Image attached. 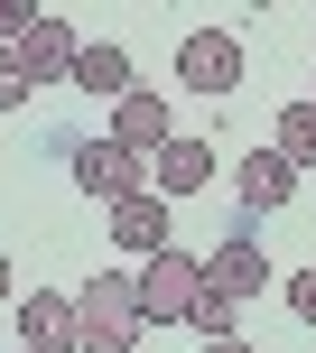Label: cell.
Here are the masks:
<instances>
[{
    "instance_id": "17",
    "label": "cell",
    "mask_w": 316,
    "mask_h": 353,
    "mask_svg": "<svg viewBox=\"0 0 316 353\" xmlns=\"http://www.w3.org/2000/svg\"><path fill=\"white\" fill-rule=\"evenodd\" d=\"M195 353H261L251 335H214V344H195Z\"/></svg>"
},
{
    "instance_id": "4",
    "label": "cell",
    "mask_w": 316,
    "mask_h": 353,
    "mask_svg": "<svg viewBox=\"0 0 316 353\" xmlns=\"http://www.w3.org/2000/svg\"><path fill=\"white\" fill-rule=\"evenodd\" d=\"M75 186H84V195H103V205H121V195H149V159H140V149H121V140L103 130V140H84V149H75Z\"/></svg>"
},
{
    "instance_id": "3",
    "label": "cell",
    "mask_w": 316,
    "mask_h": 353,
    "mask_svg": "<svg viewBox=\"0 0 316 353\" xmlns=\"http://www.w3.org/2000/svg\"><path fill=\"white\" fill-rule=\"evenodd\" d=\"M195 298H205V261H186V251L140 261V316L149 325H195Z\"/></svg>"
},
{
    "instance_id": "14",
    "label": "cell",
    "mask_w": 316,
    "mask_h": 353,
    "mask_svg": "<svg viewBox=\"0 0 316 353\" xmlns=\"http://www.w3.org/2000/svg\"><path fill=\"white\" fill-rule=\"evenodd\" d=\"M28 74H19V47H0V112H28Z\"/></svg>"
},
{
    "instance_id": "11",
    "label": "cell",
    "mask_w": 316,
    "mask_h": 353,
    "mask_svg": "<svg viewBox=\"0 0 316 353\" xmlns=\"http://www.w3.org/2000/svg\"><path fill=\"white\" fill-rule=\"evenodd\" d=\"M112 140H121V149H140V159H158V149L177 140V112L140 84V93H121V103H112Z\"/></svg>"
},
{
    "instance_id": "1",
    "label": "cell",
    "mask_w": 316,
    "mask_h": 353,
    "mask_svg": "<svg viewBox=\"0 0 316 353\" xmlns=\"http://www.w3.org/2000/svg\"><path fill=\"white\" fill-rule=\"evenodd\" d=\"M75 335H84V353H130V344L149 335V316H140V279L93 270V279L75 288Z\"/></svg>"
},
{
    "instance_id": "16",
    "label": "cell",
    "mask_w": 316,
    "mask_h": 353,
    "mask_svg": "<svg viewBox=\"0 0 316 353\" xmlns=\"http://www.w3.org/2000/svg\"><path fill=\"white\" fill-rule=\"evenodd\" d=\"M288 316L316 325V270H288Z\"/></svg>"
},
{
    "instance_id": "6",
    "label": "cell",
    "mask_w": 316,
    "mask_h": 353,
    "mask_svg": "<svg viewBox=\"0 0 316 353\" xmlns=\"http://www.w3.org/2000/svg\"><path fill=\"white\" fill-rule=\"evenodd\" d=\"M233 195H242V214H279L298 205V168L279 149H251V159H233Z\"/></svg>"
},
{
    "instance_id": "5",
    "label": "cell",
    "mask_w": 316,
    "mask_h": 353,
    "mask_svg": "<svg viewBox=\"0 0 316 353\" xmlns=\"http://www.w3.org/2000/svg\"><path fill=\"white\" fill-rule=\"evenodd\" d=\"M75 56H84V37H75L56 10L19 37V74H28V84H75Z\"/></svg>"
},
{
    "instance_id": "15",
    "label": "cell",
    "mask_w": 316,
    "mask_h": 353,
    "mask_svg": "<svg viewBox=\"0 0 316 353\" xmlns=\"http://www.w3.org/2000/svg\"><path fill=\"white\" fill-rule=\"evenodd\" d=\"M37 19H47V10H37V0H0V47H19V37H28Z\"/></svg>"
},
{
    "instance_id": "18",
    "label": "cell",
    "mask_w": 316,
    "mask_h": 353,
    "mask_svg": "<svg viewBox=\"0 0 316 353\" xmlns=\"http://www.w3.org/2000/svg\"><path fill=\"white\" fill-rule=\"evenodd\" d=\"M10 288H19V270H10V251H0V307H10Z\"/></svg>"
},
{
    "instance_id": "7",
    "label": "cell",
    "mask_w": 316,
    "mask_h": 353,
    "mask_svg": "<svg viewBox=\"0 0 316 353\" xmlns=\"http://www.w3.org/2000/svg\"><path fill=\"white\" fill-rule=\"evenodd\" d=\"M103 223H112V242L121 251H140V261H158V251H177L168 242V195H121V205H103Z\"/></svg>"
},
{
    "instance_id": "12",
    "label": "cell",
    "mask_w": 316,
    "mask_h": 353,
    "mask_svg": "<svg viewBox=\"0 0 316 353\" xmlns=\"http://www.w3.org/2000/svg\"><path fill=\"white\" fill-rule=\"evenodd\" d=\"M75 93H103V103H121L130 84V47H112V37H84V56H75Z\"/></svg>"
},
{
    "instance_id": "10",
    "label": "cell",
    "mask_w": 316,
    "mask_h": 353,
    "mask_svg": "<svg viewBox=\"0 0 316 353\" xmlns=\"http://www.w3.org/2000/svg\"><path fill=\"white\" fill-rule=\"evenodd\" d=\"M205 279L214 288H224V298H261V288H270V261H261V242H251V223L242 232H224V242H214V261H205Z\"/></svg>"
},
{
    "instance_id": "2",
    "label": "cell",
    "mask_w": 316,
    "mask_h": 353,
    "mask_svg": "<svg viewBox=\"0 0 316 353\" xmlns=\"http://www.w3.org/2000/svg\"><path fill=\"white\" fill-rule=\"evenodd\" d=\"M242 74H251V47H242L233 28H186V37H177V84H186V93L224 103Z\"/></svg>"
},
{
    "instance_id": "13",
    "label": "cell",
    "mask_w": 316,
    "mask_h": 353,
    "mask_svg": "<svg viewBox=\"0 0 316 353\" xmlns=\"http://www.w3.org/2000/svg\"><path fill=\"white\" fill-rule=\"evenodd\" d=\"M270 149H279V159L307 176V168H316V103H288V112H279V140H270Z\"/></svg>"
},
{
    "instance_id": "19",
    "label": "cell",
    "mask_w": 316,
    "mask_h": 353,
    "mask_svg": "<svg viewBox=\"0 0 316 353\" xmlns=\"http://www.w3.org/2000/svg\"><path fill=\"white\" fill-rule=\"evenodd\" d=\"M307 103H316V93H307Z\"/></svg>"
},
{
    "instance_id": "9",
    "label": "cell",
    "mask_w": 316,
    "mask_h": 353,
    "mask_svg": "<svg viewBox=\"0 0 316 353\" xmlns=\"http://www.w3.org/2000/svg\"><path fill=\"white\" fill-rule=\"evenodd\" d=\"M214 176H224V159H214V140H168V149L149 159V186L168 195V205H177V195H205Z\"/></svg>"
},
{
    "instance_id": "8",
    "label": "cell",
    "mask_w": 316,
    "mask_h": 353,
    "mask_svg": "<svg viewBox=\"0 0 316 353\" xmlns=\"http://www.w3.org/2000/svg\"><path fill=\"white\" fill-rule=\"evenodd\" d=\"M19 353H84V335H75V298L28 288V307H19Z\"/></svg>"
}]
</instances>
